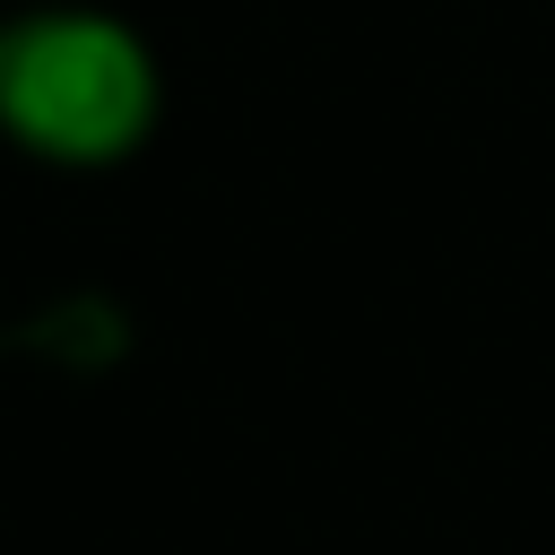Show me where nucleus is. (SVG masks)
Here are the masks:
<instances>
[{
    "label": "nucleus",
    "instance_id": "obj_1",
    "mask_svg": "<svg viewBox=\"0 0 555 555\" xmlns=\"http://www.w3.org/2000/svg\"><path fill=\"white\" fill-rule=\"evenodd\" d=\"M0 121L52 165H113L156 121V61L121 17L35 9L0 26Z\"/></svg>",
    "mask_w": 555,
    "mask_h": 555
}]
</instances>
